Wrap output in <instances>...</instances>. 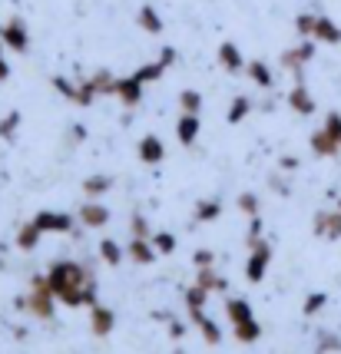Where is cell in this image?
<instances>
[{
	"mask_svg": "<svg viewBox=\"0 0 341 354\" xmlns=\"http://www.w3.org/2000/svg\"><path fill=\"white\" fill-rule=\"evenodd\" d=\"M248 113H252V100H248V96H235L232 106H229V116H225V120H229V123L235 126V123H242Z\"/></svg>",
	"mask_w": 341,
	"mask_h": 354,
	"instance_id": "cell-27",
	"label": "cell"
},
{
	"mask_svg": "<svg viewBox=\"0 0 341 354\" xmlns=\"http://www.w3.org/2000/svg\"><path fill=\"white\" fill-rule=\"evenodd\" d=\"M235 338L242 341V344H252V341L262 338V324L255 322V318H248V322L235 324Z\"/></svg>",
	"mask_w": 341,
	"mask_h": 354,
	"instance_id": "cell-23",
	"label": "cell"
},
{
	"mask_svg": "<svg viewBox=\"0 0 341 354\" xmlns=\"http://www.w3.org/2000/svg\"><path fill=\"white\" fill-rule=\"evenodd\" d=\"M126 255H129L136 265H149V262H156V255H159V252H156L153 242H146V239H133L129 248H126Z\"/></svg>",
	"mask_w": 341,
	"mask_h": 354,
	"instance_id": "cell-17",
	"label": "cell"
},
{
	"mask_svg": "<svg viewBox=\"0 0 341 354\" xmlns=\"http://www.w3.org/2000/svg\"><path fill=\"white\" fill-rule=\"evenodd\" d=\"M53 288H50V278L47 275H33V292L30 298L24 301L27 305V311H33L37 318H50L53 315Z\"/></svg>",
	"mask_w": 341,
	"mask_h": 354,
	"instance_id": "cell-2",
	"label": "cell"
},
{
	"mask_svg": "<svg viewBox=\"0 0 341 354\" xmlns=\"http://www.w3.org/2000/svg\"><path fill=\"white\" fill-rule=\"evenodd\" d=\"M153 245L159 255H172L176 252V235H169V232H159V235H153Z\"/></svg>",
	"mask_w": 341,
	"mask_h": 354,
	"instance_id": "cell-32",
	"label": "cell"
},
{
	"mask_svg": "<svg viewBox=\"0 0 341 354\" xmlns=\"http://www.w3.org/2000/svg\"><path fill=\"white\" fill-rule=\"evenodd\" d=\"M136 153H140V162H146V166H159V162L166 159V146H163V139L159 136H142Z\"/></svg>",
	"mask_w": 341,
	"mask_h": 354,
	"instance_id": "cell-8",
	"label": "cell"
},
{
	"mask_svg": "<svg viewBox=\"0 0 341 354\" xmlns=\"http://www.w3.org/2000/svg\"><path fill=\"white\" fill-rule=\"evenodd\" d=\"M282 169H298V159H295V156H282Z\"/></svg>",
	"mask_w": 341,
	"mask_h": 354,
	"instance_id": "cell-43",
	"label": "cell"
},
{
	"mask_svg": "<svg viewBox=\"0 0 341 354\" xmlns=\"http://www.w3.org/2000/svg\"><path fill=\"white\" fill-rule=\"evenodd\" d=\"M179 106H183V113H196V116H199L202 96L196 90H183V93H179Z\"/></svg>",
	"mask_w": 341,
	"mask_h": 354,
	"instance_id": "cell-29",
	"label": "cell"
},
{
	"mask_svg": "<svg viewBox=\"0 0 341 354\" xmlns=\"http://www.w3.org/2000/svg\"><path fill=\"white\" fill-rule=\"evenodd\" d=\"M268 265H272V242H255V245L248 248V259H246V278L255 285V281H262L265 272H268Z\"/></svg>",
	"mask_w": 341,
	"mask_h": 354,
	"instance_id": "cell-3",
	"label": "cell"
},
{
	"mask_svg": "<svg viewBox=\"0 0 341 354\" xmlns=\"http://www.w3.org/2000/svg\"><path fill=\"white\" fill-rule=\"evenodd\" d=\"M40 235H44V232H40V225H37V222H27L24 229L17 232V248H20V252H33V248H37V242H40Z\"/></svg>",
	"mask_w": 341,
	"mask_h": 354,
	"instance_id": "cell-19",
	"label": "cell"
},
{
	"mask_svg": "<svg viewBox=\"0 0 341 354\" xmlns=\"http://www.w3.org/2000/svg\"><path fill=\"white\" fill-rule=\"evenodd\" d=\"M246 73H248V80H252L259 90H272V83H275V80H272V70H268L262 60H252L246 66Z\"/></svg>",
	"mask_w": 341,
	"mask_h": 354,
	"instance_id": "cell-18",
	"label": "cell"
},
{
	"mask_svg": "<svg viewBox=\"0 0 341 354\" xmlns=\"http://www.w3.org/2000/svg\"><path fill=\"white\" fill-rule=\"evenodd\" d=\"M10 77V66H7V60H3V44H0V83Z\"/></svg>",
	"mask_w": 341,
	"mask_h": 354,
	"instance_id": "cell-42",
	"label": "cell"
},
{
	"mask_svg": "<svg viewBox=\"0 0 341 354\" xmlns=\"http://www.w3.org/2000/svg\"><path fill=\"white\" fill-rule=\"evenodd\" d=\"M311 57H315V44L305 40V44H298V46H292V50H285V53H282V66L302 77V66H305Z\"/></svg>",
	"mask_w": 341,
	"mask_h": 354,
	"instance_id": "cell-5",
	"label": "cell"
},
{
	"mask_svg": "<svg viewBox=\"0 0 341 354\" xmlns=\"http://www.w3.org/2000/svg\"><path fill=\"white\" fill-rule=\"evenodd\" d=\"M196 285H202L205 292H225V278L219 275L212 265H209V268H199V275H196Z\"/></svg>",
	"mask_w": 341,
	"mask_h": 354,
	"instance_id": "cell-21",
	"label": "cell"
},
{
	"mask_svg": "<svg viewBox=\"0 0 341 354\" xmlns=\"http://www.w3.org/2000/svg\"><path fill=\"white\" fill-rule=\"evenodd\" d=\"M311 229H315V235H322V239H341V209L338 212H315Z\"/></svg>",
	"mask_w": 341,
	"mask_h": 354,
	"instance_id": "cell-6",
	"label": "cell"
},
{
	"mask_svg": "<svg viewBox=\"0 0 341 354\" xmlns=\"http://www.w3.org/2000/svg\"><path fill=\"white\" fill-rule=\"evenodd\" d=\"M0 40L17 50V53H24L27 46H30V33L24 27V20H10V24H3V30H0Z\"/></svg>",
	"mask_w": 341,
	"mask_h": 354,
	"instance_id": "cell-4",
	"label": "cell"
},
{
	"mask_svg": "<svg viewBox=\"0 0 341 354\" xmlns=\"http://www.w3.org/2000/svg\"><path fill=\"white\" fill-rule=\"evenodd\" d=\"M239 209H242L248 218H255L259 216V199H255L252 192H242V196H239Z\"/></svg>",
	"mask_w": 341,
	"mask_h": 354,
	"instance_id": "cell-37",
	"label": "cell"
},
{
	"mask_svg": "<svg viewBox=\"0 0 341 354\" xmlns=\"http://www.w3.org/2000/svg\"><path fill=\"white\" fill-rule=\"evenodd\" d=\"M212 262H216V252H209V248H199V252H196V265H199V268H209Z\"/></svg>",
	"mask_w": 341,
	"mask_h": 354,
	"instance_id": "cell-41",
	"label": "cell"
},
{
	"mask_svg": "<svg viewBox=\"0 0 341 354\" xmlns=\"http://www.w3.org/2000/svg\"><path fill=\"white\" fill-rule=\"evenodd\" d=\"M0 30H3V27H0Z\"/></svg>",
	"mask_w": 341,
	"mask_h": 354,
	"instance_id": "cell-45",
	"label": "cell"
},
{
	"mask_svg": "<svg viewBox=\"0 0 341 354\" xmlns=\"http://www.w3.org/2000/svg\"><path fill=\"white\" fill-rule=\"evenodd\" d=\"M219 63L229 70V73H242L248 63H246V57H242V50L235 44H219Z\"/></svg>",
	"mask_w": 341,
	"mask_h": 354,
	"instance_id": "cell-12",
	"label": "cell"
},
{
	"mask_svg": "<svg viewBox=\"0 0 341 354\" xmlns=\"http://www.w3.org/2000/svg\"><path fill=\"white\" fill-rule=\"evenodd\" d=\"M315 20H318L315 14H302V17H298V20H295V30H298V37H305V40H308L311 33H315Z\"/></svg>",
	"mask_w": 341,
	"mask_h": 354,
	"instance_id": "cell-35",
	"label": "cell"
},
{
	"mask_svg": "<svg viewBox=\"0 0 341 354\" xmlns=\"http://www.w3.org/2000/svg\"><path fill=\"white\" fill-rule=\"evenodd\" d=\"M288 106H292L298 116H311V113H315V100H311V93L305 90L302 80H298V86H292V93H288Z\"/></svg>",
	"mask_w": 341,
	"mask_h": 354,
	"instance_id": "cell-15",
	"label": "cell"
},
{
	"mask_svg": "<svg viewBox=\"0 0 341 354\" xmlns=\"http://www.w3.org/2000/svg\"><path fill=\"white\" fill-rule=\"evenodd\" d=\"M93 86L96 93H107V96H116V77L109 73V70H100V73H93Z\"/></svg>",
	"mask_w": 341,
	"mask_h": 354,
	"instance_id": "cell-28",
	"label": "cell"
},
{
	"mask_svg": "<svg viewBox=\"0 0 341 354\" xmlns=\"http://www.w3.org/2000/svg\"><path fill=\"white\" fill-rule=\"evenodd\" d=\"M308 142H311V153H315V156H338V149H341L338 139L331 136L325 126H322V129H315Z\"/></svg>",
	"mask_w": 341,
	"mask_h": 354,
	"instance_id": "cell-14",
	"label": "cell"
},
{
	"mask_svg": "<svg viewBox=\"0 0 341 354\" xmlns=\"http://www.w3.org/2000/svg\"><path fill=\"white\" fill-rule=\"evenodd\" d=\"M33 222L40 225V232H73V216L66 212H37Z\"/></svg>",
	"mask_w": 341,
	"mask_h": 354,
	"instance_id": "cell-7",
	"label": "cell"
},
{
	"mask_svg": "<svg viewBox=\"0 0 341 354\" xmlns=\"http://www.w3.org/2000/svg\"><path fill=\"white\" fill-rule=\"evenodd\" d=\"M109 189H113V179H109V176H90V179H86V183H83V192H86V196H107Z\"/></svg>",
	"mask_w": 341,
	"mask_h": 354,
	"instance_id": "cell-26",
	"label": "cell"
},
{
	"mask_svg": "<svg viewBox=\"0 0 341 354\" xmlns=\"http://www.w3.org/2000/svg\"><path fill=\"white\" fill-rule=\"evenodd\" d=\"M113 324H116L113 308H107V305H90V328H93L96 338H107L109 331H113Z\"/></svg>",
	"mask_w": 341,
	"mask_h": 354,
	"instance_id": "cell-11",
	"label": "cell"
},
{
	"mask_svg": "<svg viewBox=\"0 0 341 354\" xmlns=\"http://www.w3.org/2000/svg\"><path fill=\"white\" fill-rule=\"evenodd\" d=\"M176 139H179L183 146H192V142L199 139V116H196V113H183V116H179V123H176Z\"/></svg>",
	"mask_w": 341,
	"mask_h": 354,
	"instance_id": "cell-13",
	"label": "cell"
},
{
	"mask_svg": "<svg viewBox=\"0 0 341 354\" xmlns=\"http://www.w3.org/2000/svg\"><path fill=\"white\" fill-rule=\"evenodd\" d=\"M205 298H209V292H205L202 285H192L186 292V305L189 308H205Z\"/></svg>",
	"mask_w": 341,
	"mask_h": 354,
	"instance_id": "cell-33",
	"label": "cell"
},
{
	"mask_svg": "<svg viewBox=\"0 0 341 354\" xmlns=\"http://www.w3.org/2000/svg\"><path fill=\"white\" fill-rule=\"evenodd\" d=\"M80 222H83L86 229H103L109 222V209L100 205V202H83V205H80Z\"/></svg>",
	"mask_w": 341,
	"mask_h": 354,
	"instance_id": "cell-10",
	"label": "cell"
},
{
	"mask_svg": "<svg viewBox=\"0 0 341 354\" xmlns=\"http://www.w3.org/2000/svg\"><path fill=\"white\" fill-rule=\"evenodd\" d=\"M325 129L338 139V146H341V113H328V116H325Z\"/></svg>",
	"mask_w": 341,
	"mask_h": 354,
	"instance_id": "cell-39",
	"label": "cell"
},
{
	"mask_svg": "<svg viewBox=\"0 0 341 354\" xmlns=\"http://www.w3.org/2000/svg\"><path fill=\"white\" fill-rule=\"evenodd\" d=\"M53 86H57V90H60L63 96H66V100H73V103H77V93H80V86H73V83H70V80L57 77V80H53Z\"/></svg>",
	"mask_w": 341,
	"mask_h": 354,
	"instance_id": "cell-38",
	"label": "cell"
},
{
	"mask_svg": "<svg viewBox=\"0 0 341 354\" xmlns=\"http://www.w3.org/2000/svg\"><path fill=\"white\" fill-rule=\"evenodd\" d=\"M142 86H146V83H140L136 77L116 80V100H120L123 106H140V100H142Z\"/></svg>",
	"mask_w": 341,
	"mask_h": 354,
	"instance_id": "cell-9",
	"label": "cell"
},
{
	"mask_svg": "<svg viewBox=\"0 0 341 354\" xmlns=\"http://www.w3.org/2000/svg\"><path fill=\"white\" fill-rule=\"evenodd\" d=\"M136 24H140L146 33H153V37H156V33H163V17L156 14V7H149V3H146V7H140Z\"/></svg>",
	"mask_w": 341,
	"mask_h": 354,
	"instance_id": "cell-20",
	"label": "cell"
},
{
	"mask_svg": "<svg viewBox=\"0 0 341 354\" xmlns=\"http://www.w3.org/2000/svg\"><path fill=\"white\" fill-rule=\"evenodd\" d=\"M338 209H341V202H338Z\"/></svg>",
	"mask_w": 341,
	"mask_h": 354,
	"instance_id": "cell-44",
	"label": "cell"
},
{
	"mask_svg": "<svg viewBox=\"0 0 341 354\" xmlns=\"http://www.w3.org/2000/svg\"><path fill=\"white\" fill-rule=\"evenodd\" d=\"M225 315L232 318V324H242V322H248V318H252V305H248L246 298H229Z\"/></svg>",
	"mask_w": 341,
	"mask_h": 354,
	"instance_id": "cell-22",
	"label": "cell"
},
{
	"mask_svg": "<svg viewBox=\"0 0 341 354\" xmlns=\"http://www.w3.org/2000/svg\"><path fill=\"white\" fill-rule=\"evenodd\" d=\"M311 40H322V44H341V27L331 20V17H318L315 20V33H311Z\"/></svg>",
	"mask_w": 341,
	"mask_h": 354,
	"instance_id": "cell-16",
	"label": "cell"
},
{
	"mask_svg": "<svg viewBox=\"0 0 341 354\" xmlns=\"http://www.w3.org/2000/svg\"><path fill=\"white\" fill-rule=\"evenodd\" d=\"M222 216V202L219 199H202L196 205V222H216Z\"/></svg>",
	"mask_w": 341,
	"mask_h": 354,
	"instance_id": "cell-24",
	"label": "cell"
},
{
	"mask_svg": "<svg viewBox=\"0 0 341 354\" xmlns=\"http://www.w3.org/2000/svg\"><path fill=\"white\" fill-rule=\"evenodd\" d=\"M129 229H133V239H146V235H149V222H146L142 216H133Z\"/></svg>",
	"mask_w": 341,
	"mask_h": 354,
	"instance_id": "cell-40",
	"label": "cell"
},
{
	"mask_svg": "<svg viewBox=\"0 0 341 354\" xmlns=\"http://www.w3.org/2000/svg\"><path fill=\"white\" fill-rule=\"evenodd\" d=\"M17 126H20V113H10V116H3V120H0V139H14Z\"/></svg>",
	"mask_w": 341,
	"mask_h": 354,
	"instance_id": "cell-36",
	"label": "cell"
},
{
	"mask_svg": "<svg viewBox=\"0 0 341 354\" xmlns=\"http://www.w3.org/2000/svg\"><path fill=\"white\" fill-rule=\"evenodd\" d=\"M50 288L63 305H96V285L86 275V268L77 262H53L50 265Z\"/></svg>",
	"mask_w": 341,
	"mask_h": 354,
	"instance_id": "cell-1",
	"label": "cell"
},
{
	"mask_svg": "<svg viewBox=\"0 0 341 354\" xmlns=\"http://www.w3.org/2000/svg\"><path fill=\"white\" fill-rule=\"evenodd\" d=\"M166 66H169V63H166V60H163V57H159V60H156V63H146L142 70H136L133 77L140 80V83H156V80H159V77H163V73H166Z\"/></svg>",
	"mask_w": 341,
	"mask_h": 354,
	"instance_id": "cell-25",
	"label": "cell"
},
{
	"mask_svg": "<svg viewBox=\"0 0 341 354\" xmlns=\"http://www.w3.org/2000/svg\"><path fill=\"white\" fill-rule=\"evenodd\" d=\"M196 324H199L202 338L209 341V344H219V338H222V331H219V324L212 322V318H205V315H202V318H199V322H196Z\"/></svg>",
	"mask_w": 341,
	"mask_h": 354,
	"instance_id": "cell-31",
	"label": "cell"
},
{
	"mask_svg": "<svg viewBox=\"0 0 341 354\" xmlns=\"http://www.w3.org/2000/svg\"><path fill=\"white\" fill-rule=\"evenodd\" d=\"M325 305H328V295L325 292H315V295H308V298H305V308H302V311H305V315H318Z\"/></svg>",
	"mask_w": 341,
	"mask_h": 354,
	"instance_id": "cell-34",
	"label": "cell"
},
{
	"mask_svg": "<svg viewBox=\"0 0 341 354\" xmlns=\"http://www.w3.org/2000/svg\"><path fill=\"white\" fill-rule=\"evenodd\" d=\"M100 255H103V262L120 265V259H123V248L116 245L113 239H103V242H100Z\"/></svg>",
	"mask_w": 341,
	"mask_h": 354,
	"instance_id": "cell-30",
	"label": "cell"
}]
</instances>
